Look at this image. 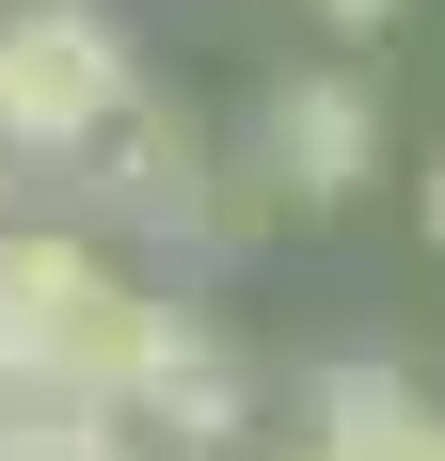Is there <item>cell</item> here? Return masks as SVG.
<instances>
[{
    "instance_id": "1",
    "label": "cell",
    "mask_w": 445,
    "mask_h": 461,
    "mask_svg": "<svg viewBox=\"0 0 445 461\" xmlns=\"http://www.w3.org/2000/svg\"><path fill=\"white\" fill-rule=\"evenodd\" d=\"M159 334H176V286H143L112 255V223H16L0 207V398H95V414H128Z\"/></svg>"
},
{
    "instance_id": "2",
    "label": "cell",
    "mask_w": 445,
    "mask_h": 461,
    "mask_svg": "<svg viewBox=\"0 0 445 461\" xmlns=\"http://www.w3.org/2000/svg\"><path fill=\"white\" fill-rule=\"evenodd\" d=\"M64 176L95 191V223H112V239H176V255H239V239L270 223V176H255V159H222V143L191 128V112H159V95H128Z\"/></svg>"
},
{
    "instance_id": "3",
    "label": "cell",
    "mask_w": 445,
    "mask_h": 461,
    "mask_svg": "<svg viewBox=\"0 0 445 461\" xmlns=\"http://www.w3.org/2000/svg\"><path fill=\"white\" fill-rule=\"evenodd\" d=\"M128 95H143V64L112 32V0H0V159L64 176Z\"/></svg>"
},
{
    "instance_id": "4",
    "label": "cell",
    "mask_w": 445,
    "mask_h": 461,
    "mask_svg": "<svg viewBox=\"0 0 445 461\" xmlns=\"http://www.w3.org/2000/svg\"><path fill=\"white\" fill-rule=\"evenodd\" d=\"M255 176H270V207H350V191L382 176V95H366L350 64L270 80V112H255Z\"/></svg>"
},
{
    "instance_id": "5",
    "label": "cell",
    "mask_w": 445,
    "mask_h": 461,
    "mask_svg": "<svg viewBox=\"0 0 445 461\" xmlns=\"http://www.w3.org/2000/svg\"><path fill=\"white\" fill-rule=\"evenodd\" d=\"M128 429H143V446H176V461H239V429H255V366L176 303V334H159L143 382H128Z\"/></svg>"
},
{
    "instance_id": "6",
    "label": "cell",
    "mask_w": 445,
    "mask_h": 461,
    "mask_svg": "<svg viewBox=\"0 0 445 461\" xmlns=\"http://www.w3.org/2000/svg\"><path fill=\"white\" fill-rule=\"evenodd\" d=\"M303 461H445V414L413 366H318L303 382Z\"/></svg>"
},
{
    "instance_id": "7",
    "label": "cell",
    "mask_w": 445,
    "mask_h": 461,
    "mask_svg": "<svg viewBox=\"0 0 445 461\" xmlns=\"http://www.w3.org/2000/svg\"><path fill=\"white\" fill-rule=\"evenodd\" d=\"M0 461H159V446L95 398H0Z\"/></svg>"
},
{
    "instance_id": "8",
    "label": "cell",
    "mask_w": 445,
    "mask_h": 461,
    "mask_svg": "<svg viewBox=\"0 0 445 461\" xmlns=\"http://www.w3.org/2000/svg\"><path fill=\"white\" fill-rule=\"evenodd\" d=\"M318 16H334V32H382V16H398V0H318Z\"/></svg>"
},
{
    "instance_id": "9",
    "label": "cell",
    "mask_w": 445,
    "mask_h": 461,
    "mask_svg": "<svg viewBox=\"0 0 445 461\" xmlns=\"http://www.w3.org/2000/svg\"><path fill=\"white\" fill-rule=\"evenodd\" d=\"M413 191H430V255H445V159H430V176H413Z\"/></svg>"
},
{
    "instance_id": "10",
    "label": "cell",
    "mask_w": 445,
    "mask_h": 461,
    "mask_svg": "<svg viewBox=\"0 0 445 461\" xmlns=\"http://www.w3.org/2000/svg\"><path fill=\"white\" fill-rule=\"evenodd\" d=\"M0 191H16V159H0Z\"/></svg>"
}]
</instances>
